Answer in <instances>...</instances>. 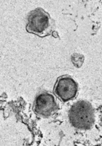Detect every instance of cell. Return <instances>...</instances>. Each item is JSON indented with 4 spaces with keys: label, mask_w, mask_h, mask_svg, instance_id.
Segmentation results:
<instances>
[{
    "label": "cell",
    "mask_w": 102,
    "mask_h": 146,
    "mask_svg": "<svg viewBox=\"0 0 102 146\" xmlns=\"http://www.w3.org/2000/svg\"><path fill=\"white\" fill-rule=\"evenodd\" d=\"M71 123L78 129H87L94 121V113L92 105L86 101H81L75 104L69 112Z\"/></svg>",
    "instance_id": "cell-2"
},
{
    "label": "cell",
    "mask_w": 102,
    "mask_h": 146,
    "mask_svg": "<svg viewBox=\"0 0 102 146\" xmlns=\"http://www.w3.org/2000/svg\"><path fill=\"white\" fill-rule=\"evenodd\" d=\"M78 92V84L68 76L59 77L54 85V95L64 102L74 100L77 95Z\"/></svg>",
    "instance_id": "cell-3"
},
{
    "label": "cell",
    "mask_w": 102,
    "mask_h": 146,
    "mask_svg": "<svg viewBox=\"0 0 102 146\" xmlns=\"http://www.w3.org/2000/svg\"><path fill=\"white\" fill-rule=\"evenodd\" d=\"M54 22L49 14L42 8L32 11L28 18L26 31L40 38L52 35Z\"/></svg>",
    "instance_id": "cell-1"
},
{
    "label": "cell",
    "mask_w": 102,
    "mask_h": 146,
    "mask_svg": "<svg viewBox=\"0 0 102 146\" xmlns=\"http://www.w3.org/2000/svg\"><path fill=\"white\" fill-rule=\"evenodd\" d=\"M58 108L55 97L52 94L43 92L38 95L33 104L34 112L40 116L49 117L53 115Z\"/></svg>",
    "instance_id": "cell-4"
}]
</instances>
